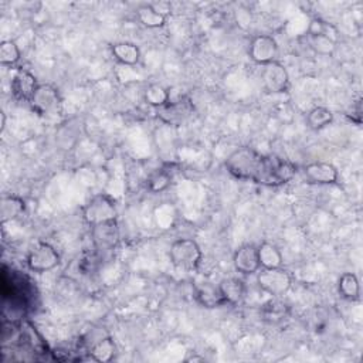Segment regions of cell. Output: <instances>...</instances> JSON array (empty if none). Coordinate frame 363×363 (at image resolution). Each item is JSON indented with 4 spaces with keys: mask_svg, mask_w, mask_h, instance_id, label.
<instances>
[{
    "mask_svg": "<svg viewBox=\"0 0 363 363\" xmlns=\"http://www.w3.org/2000/svg\"><path fill=\"white\" fill-rule=\"evenodd\" d=\"M224 165L233 177L267 188L284 186L297 173V166L287 159L264 155L248 146L232 152Z\"/></svg>",
    "mask_w": 363,
    "mask_h": 363,
    "instance_id": "6da1fadb",
    "label": "cell"
},
{
    "mask_svg": "<svg viewBox=\"0 0 363 363\" xmlns=\"http://www.w3.org/2000/svg\"><path fill=\"white\" fill-rule=\"evenodd\" d=\"M2 292H3V309L12 308V314H16L23 321L28 309L36 297V285L26 276L19 274L17 271H10V274L3 267L2 276Z\"/></svg>",
    "mask_w": 363,
    "mask_h": 363,
    "instance_id": "7a4b0ae2",
    "label": "cell"
},
{
    "mask_svg": "<svg viewBox=\"0 0 363 363\" xmlns=\"http://www.w3.org/2000/svg\"><path fill=\"white\" fill-rule=\"evenodd\" d=\"M203 254L200 245L193 239H179L169 248V260L173 267L182 271H196Z\"/></svg>",
    "mask_w": 363,
    "mask_h": 363,
    "instance_id": "3957f363",
    "label": "cell"
},
{
    "mask_svg": "<svg viewBox=\"0 0 363 363\" xmlns=\"http://www.w3.org/2000/svg\"><path fill=\"white\" fill-rule=\"evenodd\" d=\"M117 217H118L117 203L111 196L105 193L91 197V200L82 209V219L91 227L113 221L117 220Z\"/></svg>",
    "mask_w": 363,
    "mask_h": 363,
    "instance_id": "277c9868",
    "label": "cell"
},
{
    "mask_svg": "<svg viewBox=\"0 0 363 363\" xmlns=\"http://www.w3.org/2000/svg\"><path fill=\"white\" fill-rule=\"evenodd\" d=\"M33 111L41 117L61 116L63 100L58 89L50 84H40L30 101Z\"/></svg>",
    "mask_w": 363,
    "mask_h": 363,
    "instance_id": "5b68a950",
    "label": "cell"
},
{
    "mask_svg": "<svg viewBox=\"0 0 363 363\" xmlns=\"http://www.w3.org/2000/svg\"><path fill=\"white\" fill-rule=\"evenodd\" d=\"M193 112L195 105L190 97L182 96L175 101L170 100L165 107L156 109V117L169 126H180L193 116Z\"/></svg>",
    "mask_w": 363,
    "mask_h": 363,
    "instance_id": "8992f818",
    "label": "cell"
},
{
    "mask_svg": "<svg viewBox=\"0 0 363 363\" xmlns=\"http://www.w3.org/2000/svg\"><path fill=\"white\" fill-rule=\"evenodd\" d=\"M257 284L261 291L271 295V297H281L287 294L292 285L289 272L280 268H263L257 272Z\"/></svg>",
    "mask_w": 363,
    "mask_h": 363,
    "instance_id": "52a82bcc",
    "label": "cell"
},
{
    "mask_svg": "<svg viewBox=\"0 0 363 363\" xmlns=\"http://www.w3.org/2000/svg\"><path fill=\"white\" fill-rule=\"evenodd\" d=\"M26 264L30 271L44 274V272L54 270L60 264V254L52 244L40 241L29 250Z\"/></svg>",
    "mask_w": 363,
    "mask_h": 363,
    "instance_id": "ba28073f",
    "label": "cell"
},
{
    "mask_svg": "<svg viewBox=\"0 0 363 363\" xmlns=\"http://www.w3.org/2000/svg\"><path fill=\"white\" fill-rule=\"evenodd\" d=\"M248 56L252 58V61L263 67L272 61H277L278 43L272 36L258 34L250 41Z\"/></svg>",
    "mask_w": 363,
    "mask_h": 363,
    "instance_id": "9c48e42d",
    "label": "cell"
},
{
    "mask_svg": "<svg viewBox=\"0 0 363 363\" xmlns=\"http://www.w3.org/2000/svg\"><path fill=\"white\" fill-rule=\"evenodd\" d=\"M261 82L268 94H281L289 88V74L278 60L263 67Z\"/></svg>",
    "mask_w": 363,
    "mask_h": 363,
    "instance_id": "30bf717a",
    "label": "cell"
},
{
    "mask_svg": "<svg viewBox=\"0 0 363 363\" xmlns=\"http://www.w3.org/2000/svg\"><path fill=\"white\" fill-rule=\"evenodd\" d=\"M233 265L243 276H254L260 271L258 248L254 244L240 245L233 256Z\"/></svg>",
    "mask_w": 363,
    "mask_h": 363,
    "instance_id": "8fae6325",
    "label": "cell"
},
{
    "mask_svg": "<svg viewBox=\"0 0 363 363\" xmlns=\"http://www.w3.org/2000/svg\"><path fill=\"white\" fill-rule=\"evenodd\" d=\"M91 239L97 250L100 252H109L120 243V230L117 220L102 223L91 227Z\"/></svg>",
    "mask_w": 363,
    "mask_h": 363,
    "instance_id": "7c38bea8",
    "label": "cell"
},
{
    "mask_svg": "<svg viewBox=\"0 0 363 363\" xmlns=\"http://www.w3.org/2000/svg\"><path fill=\"white\" fill-rule=\"evenodd\" d=\"M38 85L40 84L37 82V78L26 68H17L10 82L14 98L23 102L32 101Z\"/></svg>",
    "mask_w": 363,
    "mask_h": 363,
    "instance_id": "4fadbf2b",
    "label": "cell"
},
{
    "mask_svg": "<svg viewBox=\"0 0 363 363\" xmlns=\"http://www.w3.org/2000/svg\"><path fill=\"white\" fill-rule=\"evenodd\" d=\"M304 177L311 185H335L339 172L329 162H312L304 168Z\"/></svg>",
    "mask_w": 363,
    "mask_h": 363,
    "instance_id": "5bb4252c",
    "label": "cell"
},
{
    "mask_svg": "<svg viewBox=\"0 0 363 363\" xmlns=\"http://www.w3.org/2000/svg\"><path fill=\"white\" fill-rule=\"evenodd\" d=\"M193 292H195L196 301L204 308L212 309V308H219V307L226 305V301L220 292L219 284L216 285L209 281L197 283L193 288Z\"/></svg>",
    "mask_w": 363,
    "mask_h": 363,
    "instance_id": "9a60e30c",
    "label": "cell"
},
{
    "mask_svg": "<svg viewBox=\"0 0 363 363\" xmlns=\"http://www.w3.org/2000/svg\"><path fill=\"white\" fill-rule=\"evenodd\" d=\"M111 54L120 64L125 67H135L141 60L140 47L129 41H121L111 45Z\"/></svg>",
    "mask_w": 363,
    "mask_h": 363,
    "instance_id": "2e32d148",
    "label": "cell"
},
{
    "mask_svg": "<svg viewBox=\"0 0 363 363\" xmlns=\"http://www.w3.org/2000/svg\"><path fill=\"white\" fill-rule=\"evenodd\" d=\"M220 292L223 295V298L226 301V304H230V305H237L240 302H243L244 297H245V284L239 280V278H223L219 284Z\"/></svg>",
    "mask_w": 363,
    "mask_h": 363,
    "instance_id": "e0dca14e",
    "label": "cell"
},
{
    "mask_svg": "<svg viewBox=\"0 0 363 363\" xmlns=\"http://www.w3.org/2000/svg\"><path fill=\"white\" fill-rule=\"evenodd\" d=\"M26 210V201L14 195H5L0 200V220L2 223L12 221Z\"/></svg>",
    "mask_w": 363,
    "mask_h": 363,
    "instance_id": "ac0fdd59",
    "label": "cell"
},
{
    "mask_svg": "<svg viewBox=\"0 0 363 363\" xmlns=\"http://www.w3.org/2000/svg\"><path fill=\"white\" fill-rule=\"evenodd\" d=\"M258 260L261 268H280L283 267L284 257L280 248L271 243H261L258 247Z\"/></svg>",
    "mask_w": 363,
    "mask_h": 363,
    "instance_id": "d6986e66",
    "label": "cell"
},
{
    "mask_svg": "<svg viewBox=\"0 0 363 363\" xmlns=\"http://www.w3.org/2000/svg\"><path fill=\"white\" fill-rule=\"evenodd\" d=\"M136 16L142 26L148 29H161L166 25V14L159 12L153 5H144L136 10Z\"/></svg>",
    "mask_w": 363,
    "mask_h": 363,
    "instance_id": "ffe728a7",
    "label": "cell"
},
{
    "mask_svg": "<svg viewBox=\"0 0 363 363\" xmlns=\"http://www.w3.org/2000/svg\"><path fill=\"white\" fill-rule=\"evenodd\" d=\"M338 292L346 301H358L360 298V284L353 272H345L338 280Z\"/></svg>",
    "mask_w": 363,
    "mask_h": 363,
    "instance_id": "44dd1931",
    "label": "cell"
},
{
    "mask_svg": "<svg viewBox=\"0 0 363 363\" xmlns=\"http://www.w3.org/2000/svg\"><path fill=\"white\" fill-rule=\"evenodd\" d=\"M144 101L155 108V109H159V108H162L165 107L169 101H170V94H169V91L161 85V84H149L145 91H144Z\"/></svg>",
    "mask_w": 363,
    "mask_h": 363,
    "instance_id": "7402d4cb",
    "label": "cell"
},
{
    "mask_svg": "<svg viewBox=\"0 0 363 363\" xmlns=\"http://www.w3.org/2000/svg\"><path fill=\"white\" fill-rule=\"evenodd\" d=\"M289 314V308L280 300H270L261 307V315L270 324H278L284 321Z\"/></svg>",
    "mask_w": 363,
    "mask_h": 363,
    "instance_id": "603a6c76",
    "label": "cell"
},
{
    "mask_svg": "<svg viewBox=\"0 0 363 363\" xmlns=\"http://www.w3.org/2000/svg\"><path fill=\"white\" fill-rule=\"evenodd\" d=\"M333 122V112L325 107H314L307 116V125L312 131H321Z\"/></svg>",
    "mask_w": 363,
    "mask_h": 363,
    "instance_id": "cb8c5ba5",
    "label": "cell"
},
{
    "mask_svg": "<svg viewBox=\"0 0 363 363\" xmlns=\"http://www.w3.org/2000/svg\"><path fill=\"white\" fill-rule=\"evenodd\" d=\"M113 356H116V344L109 336L100 339L89 349V358L96 362H111Z\"/></svg>",
    "mask_w": 363,
    "mask_h": 363,
    "instance_id": "d4e9b609",
    "label": "cell"
},
{
    "mask_svg": "<svg viewBox=\"0 0 363 363\" xmlns=\"http://www.w3.org/2000/svg\"><path fill=\"white\" fill-rule=\"evenodd\" d=\"M309 49L322 57H332L336 50V41L328 36H307Z\"/></svg>",
    "mask_w": 363,
    "mask_h": 363,
    "instance_id": "484cf974",
    "label": "cell"
},
{
    "mask_svg": "<svg viewBox=\"0 0 363 363\" xmlns=\"http://www.w3.org/2000/svg\"><path fill=\"white\" fill-rule=\"evenodd\" d=\"M21 58V52L14 40H3L0 43V64L5 67L16 65Z\"/></svg>",
    "mask_w": 363,
    "mask_h": 363,
    "instance_id": "4316f807",
    "label": "cell"
},
{
    "mask_svg": "<svg viewBox=\"0 0 363 363\" xmlns=\"http://www.w3.org/2000/svg\"><path fill=\"white\" fill-rule=\"evenodd\" d=\"M307 36H328L336 41L338 40V30L327 20L320 19V17H314L309 21Z\"/></svg>",
    "mask_w": 363,
    "mask_h": 363,
    "instance_id": "83f0119b",
    "label": "cell"
},
{
    "mask_svg": "<svg viewBox=\"0 0 363 363\" xmlns=\"http://www.w3.org/2000/svg\"><path fill=\"white\" fill-rule=\"evenodd\" d=\"M172 184V175L162 169V170H157L153 175H151V177L148 179V190L152 193H161L164 190H166Z\"/></svg>",
    "mask_w": 363,
    "mask_h": 363,
    "instance_id": "f1b7e54d",
    "label": "cell"
},
{
    "mask_svg": "<svg viewBox=\"0 0 363 363\" xmlns=\"http://www.w3.org/2000/svg\"><path fill=\"white\" fill-rule=\"evenodd\" d=\"M348 117L356 125L362 122V100H358L355 104H352V113H348Z\"/></svg>",
    "mask_w": 363,
    "mask_h": 363,
    "instance_id": "f546056e",
    "label": "cell"
},
{
    "mask_svg": "<svg viewBox=\"0 0 363 363\" xmlns=\"http://www.w3.org/2000/svg\"><path fill=\"white\" fill-rule=\"evenodd\" d=\"M0 118H2V122H0V131H5L6 128V113L5 112H0Z\"/></svg>",
    "mask_w": 363,
    "mask_h": 363,
    "instance_id": "4dcf8cb0",
    "label": "cell"
}]
</instances>
